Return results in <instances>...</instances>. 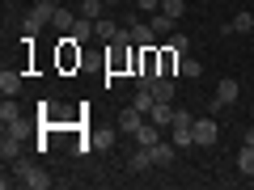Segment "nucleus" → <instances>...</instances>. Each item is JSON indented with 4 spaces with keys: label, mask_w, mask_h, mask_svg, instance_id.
Returning a JSON list of instances; mask_svg holds the SVG:
<instances>
[{
    "label": "nucleus",
    "mask_w": 254,
    "mask_h": 190,
    "mask_svg": "<svg viewBox=\"0 0 254 190\" xmlns=\"http://www.w3.org/2000/svg\"><path fill=\"white\" fill-rule=\"evenodd\" d=\"M106 4H123V0H106Z\"/></svg>",
    "instance_id": "nucleus-29"
},
{
    "label": "nucleus",
    "mask_w": 254,
    "mask_h": 190,
    "mask_svg": "<svg viewBox=\"0 0 254 190\" xmlns=\"http://www.w3.org/2000/svg\"><path fill=\"white\" fill-rule=\"evenodd\" d=\"M246 144H254V127H250V131H246Z\"/></svg>",
    "instance_id": "nucleus-28"
},
{
    "label": "nucleus",
    "mask_w": 254,
    "mask_h": 190,
    "mask_svg": "<svg viewBox=\"0 0 254 190\" xmlns=\"http://www.w3.org/2000/svg\"><path fill=\"white\" fill-rule=\"evenodd\" d=\"M131 140H136V144H144V148H153L157 140H161V127H157L153 118H148V123H140V131H136Z\"/></svg>",
    "instance_id": "nucleus-8"
},
{
    "label": "nucleus",
    "mask_w": 254,
    "mask_h": 190,
    "mask_svg": "<svg viewBox=\"0 0 254 190\" xmlns=\"http://www.w3.org/2000/svg\"><path fill=\"white\" fill-rule=\"evenodd\" d=\"M131 106H136L140 114H148V110L157 106V97H153V89H148V85H140V93H136V97H131Z\"/></svg>",
    "instance_id": "nucleus-17"
},
{
    "label": "nucleus",
    "mask_w": 254,
    "mask_h": 190,
    "mask_svg": "<svg viewBox=\"0 0 254 190\" xmlns=\"http://www.w3.org/2000/svg\"><path fill=\"white\" fill-rule=\"evenodd\" d=\"M51 26H55V30H64V34H72V26H76V13H72V9H55Z\"/></svg>",
    "instance_id": "nucleus-16"
},
{
    "label": "nucleus",
    "mask_w": 254,
    "mask_h": 190,
    "mask_svg": "<svg viewBox=\"0 0 254 190\" xmlns=\"http://www.w3.org/2000/svg\"><path fill=\"white\" fill-rule=\"evenodd\" d=\"M190 131H195V148H212L216 144V123H212V118H195Z\"/></svg>",
    "instance_id": "nucleus-4"
},
{
    "label": "nucleus",
    "mask_w": 254,
    "mask_h": 190,
    "mask_svg": "<svg viewBox=\"0 0 254 190\" xmlns=\"http://www.w3.org/2000/svg\"><path fill=\"white\" fill-rule=\"evenodd\" d=\"M174 127H195V114H187V110H178V114H174Z\"/></svg>",
    "instance_id": "nucleus-26"
},
{
    "label": "nucleus",
    "mask_w": 254,
    "mask_h": 190,
    "mask_svg": "<svg viewBox=\"0 0 254 190\" xmlns=\"http://www.w3.org/2000/svg\"><path fill=\"white\" fill-rule=\"evenodd\" d=\"M17 89H21V76L4 68V72H0V93H4V97H17Z\"/></svg>",
    "instance_id": "nucleus-14"
},
{
    "label": "nucleus",
    "mask_w": 254,
    "mask_h": 190,
    "mask_svg": "<svg viewBox=\"0 0 254 190\" xmlns=\"http://www.w3.org/2000/svg\"><path fill=\"white\" fill-rule=\"evenodd\" d=\"M229 26H233V34H250V30H254V13H237Z\"/></svg>",
    "instance_id": "nucleus-21"
},
{
    "label": "nucleus",
    "mask_w": 254,
    "mask_h": 190,
    "mask_svg": "<svg viewBox=\"0 0 254 190\" xmlns=\"http://www.w3.org/2000/svg\"><path fill=\"white\" fill-rule=\"evenodd\" d=\"M148 165H153V148H144V144H140L136 152H131V169H148Z\"/></svg>",
    "instance_id": "nucleus-20"
},
{
    "label": "nucleus",
    "mask_w": 254,
    "mask_h": 190,
    "mask_svg": "<svg viewBox=\"0 0 254 190\" xmlns=\"http://www.w3.org/2000/svg\"><path fill=\"white\" fill-rule=\"evenodd\" d=\"M148 26H153V34H157V38H174V17H165L161 9L148 17Z\"/></svg>",
    "instance_id": "nucleus-10"
},
{
    "label": "nucleus",
    "mask_w": 254,
    "mask_h": 190,
    "mask_svg": "<svg viewBox=\"0 0 254 190\" xmlns=\"http://www.w3.org/2000/svg\"><path fill=\"white\" fill-rule=\"evenodd\" d=\"M174 114H178V110H174V101H157V106L148 110V118H153L157 127H174Z\"/></svg>",
    "instance_id": "nucleus-7"
},
{
    "label": "nucleus",
    "mask_w": 254,
    "mask_h": 190,
    "mask_svg": "<svg viewBox=\"0 0 254 190\" xmlns=\"http://www.w3.org/2000/svg\"><path fill=\"white\" fill-rule=\"evenodd\" d=\"M21 156V136L17 131H4V140H0V161L9 165V161H17Z\"/></svg>",
    "instance_id": "nucleus-5"
},
{
    "label": "nucleus",
    "mask_w": 254,
    "mask_h": 190,
    "mask_svg": "<svg viewBox=\"0 0 254 190\" xmlns=\"http://www.w3.org/2000/svg\"><path fill=\"white\" fill-rule=\"evenodd\" d=\"M0 123H4V131H17V136H26V131H30V118L21 114V106L13 97L0 101Z\"/></svg>",
    "instance_id": "nucleus-2"
},
{
    "label": "nucleus",
    "mask_w": 254,
    "mask_h": 190,
    "mask_svg": "<svg viewBox=\"0 0 254 190\" xmlns=\"http://www.w3.org/2000/svg\"><path fill=\"white\" fill-rule=\"evenodd\" d=\"M237 169H242V178H254V144H242V152H237Z\"/></svg>",
    "instance_id": "nucleus-13"
},
{
    "label": "nucleus",
    "mask_w": 254,
    "mask_h": 190,
    "mask_svg": "<svg viewBox=\"0 0 254 190\" xmlns=\"http://www.w3.org/2000/svg\"><path fill=\"white\" fill-rule=\"evenodd\" d=\"M55 4H60V0H55Z\"/></svg>",
    "instance_id": "nucleus-30"
},
{
    "label": "nucleus",
    "mask_w": 254,
    "mask_h": 190,
    "mask_svg": "<svg viewBox=\"0 0 254 190\" xmlns=\"http://www.w3.org/2000/svg\"><path fill=\"white\" fill-rule=\"evenodd\" d=\"M161 13H165V17H174V21H178L182 13H187V0H161Z\"/></svg>",
    "instance_id": "nucleus-23"
},
{
    "label": "nucleus",
    "mask_w": 254,
    "mask_h": 190,
    "mask_svg": "<svg viewBox=\"0 0 254 190\" xmlns=\"http://www.w3.org/2000/svg\"><path fill=\"white\" fill-rule=\"evenodd\" d=\"M178 76H187V81H195V76H203V63H199V59H190V55H187V59L178 63Z\"/></svg>",
    "instance_id": "nucleus-18"
},
{
    "label": "nucleus",
    "mask_w": 254,
    "mask_h": 190,
    "mask_svg": "<svg viewBox=\"0 0 254 190\" xmlns=\"http://www.w3.org/2000/svg\"><path fill=\"white\" fill-rule=\"evenodd\" d=\"M115 21H106V17H98V21H93V38H106V43H110V38H115Z\"/></svg>",
    "instance_id": "nucleus-22"
},
{
    "label": "nucleus",
    "mask_w": 254,
    "mask_h": 190,
    "mask_svg": "<svg viewBox=\"0 0 254 190\" xmlns=\"http://www.w3.org/2000/svg\"><path fill=\"white\" fill-rule=\"evenodd\" d=\"M148 89H153V97H157V101H174V81H170V76H157Z\"/></svg>",
    "instance_id": "nucleus-11"
},
{
    "label": "nucleus",
    "mask_w": 254,
    "mask_h": 190,
    "mask_svg": "<svg viewBox=\"0 0 254 190\" xmlns=\"http://www.w3.org/2000/svg\"><path fill=\"white\" fill-rule=\"evenodd\" d=\"M106 9H110L106 0H81V9H76V13H81V17H89V21H98Z\"/></svg>",
    "instance_id": "nucleus-15"
},
{
    "label": "nucleus",
    "mask_w": 254,
    "mask_h": 190,
    "mask_svg": "<svg viewBox=\"0 0 254 190\" xmlns=\"http://www.w3.org/2000/svg\"><path fill=\"white\" fill-rule=\"evenodd\" d=\"M131 43H136V47H153L157 43L153 26H148V21H131Z\"/></svg>",
    "instance_id": "nucleus-9"
},
{
    "label": "nucleus",
    "mask_w": 254,
    "mask_h": 190,
    "mask_svg": "<svg viewBox=\"0 0 254 190\" xmlns=\"http://www.w3.org/2000/svg\"><path fill=\"white\" fill-rule=\"evenodd\" d=\"M237 93H242V85H237L233 76H220V81H216V101H212V110L233 106V101H237Z\"/></svg>",
    "instance_id": "nucleus-3"
},
{
    "label": "nucleus",
    "mask_w": 254,
    "mask_h": 190,
    "mask_svg": "<svg viewBox=\"0 0 254 190\" xmlns=\"http://www.w3.org/2000/svg\"><path fill=\"white\" fill-rule=\"evenodd\" d=\"M136 9H144V13H148V17H153V13H157V9H161V0H136Z\"/></svg>",
    "instance_id": "nucleus-27"
},
{
    "label": "nucleus",
    "mask_w": 254,
    "mask_h": 190,
    "mask_svg": "<svg viewBox=\"0 0 254 190\" xmlns=\"http://www.w3.org/2000/svg\"><path fill=\"white\" fill-rule=\"evenodd\" d=\"M174 144L178 148H195V131H190V127H174Z\"/></svg>",
    "instance_id": "nucleus-24"
},
{
    "label": "nucleus",
    "mask_w": 254,
    "mask_h": 190,
    "mask_svg": "<svg viewBox=\"0 0 254 190\" xmlns=\"http://www.w3.org/2000/svg\"><path fill=\"white\" fill-rule=\"evenodd\" d=\"M9 182H21V186H30V190H47V186H51V178H47L38 165H30V161L13 165V178H4V186H9Z\"/></svg>",
    "instance_id": "nucleus-1"
},
{
    "label": "nucleus",
    "mask_w": 254,
    "mask_h": 190,
    "mask_svg": "<svg viewBox=\"0 0 254 190\" xmlns=\"http://www.w3.org/2000/svg\"><path fill=\"white\" fill-rule=\"evenodd\" d=\"M174 156H178V144H161V140L153 144V165H170Z\"/></svg>",
    "instance_id": "nucleus-12"
},
{
    "label": "nucleus",
    "mask_w": 254,
    "mask_h": 190,
    "mask_svg": "<svg viewBox=\"0 0 254 190\" xmlns=\"http://www.w3.org/2000/svg\"><path fill=\"white\" fill-rule=\"evenodd\" d=\"M140 123H144V114H140L136 106H127L123 114H119V131H123V136H136V131H140Z\"/></svg>",
    "instance_id": "nucleus-6"
},
{
    "label": "nucleus",
    "mask_w": 254,
    "mask_h": 190,
    "mask_svg": "<svg viewBox=\"0 0 254 190\" xmlns=\"http://www.w3.org/2000/svg\"><path fill=\"white\" fill-rule=\"evenodd\" d=\"M72 38H76V43H89V38H93V21H89V17H76Z\"/></svg>",
    "instance_id": "nucleus-19"
},
{
    "label": "nucleus",
    "mask_w": 254,
    "mask_h": 190,
    "mask_svg": "<svg viewBox=\"0 0 254 190\" xmlns=\"http://www.w3.org/2000/svg\"><path fill=\"white\" fill-rule=\"evenodd\" d=\"M170 47L182 55V59H187V51H190V38H187V34H174V38H170Z\"/></svg>",
    "instance_id": "nucleus-25"
}]
</instances>
